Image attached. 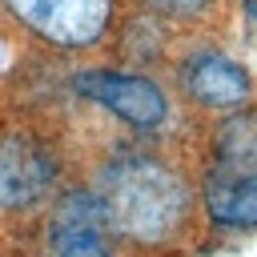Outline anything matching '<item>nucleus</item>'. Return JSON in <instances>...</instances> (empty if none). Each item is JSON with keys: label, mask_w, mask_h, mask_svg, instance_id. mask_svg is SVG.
<instances>
[{"label": "nucleus", "mask_w": 257, "mask_h": 257, "mask_svg": "<svg viewBox=\"0 0 257 257\" xmlns=\"http://www.w3.org/2000/svg\"><path fill=\"white\" fill-rule=\"evenodd\" d=\"M201 197L217 229H257V161L213 157Z\"/></svg>", "instance_id": "0eeeda50"}, {"label": "nucleus", "mask_w": 257, "mask_h": 257, "mask_svg": "<svg viewBox=\"0 0 257 257\" xmlns=\"http://www.w3.org/2000/svg\"><path fill=\"white\" fill-rule=\"evenodd\" d=\"M245 8H249V16L257 20V0H245Z\"/></svg>", "instance_id": "1a4fd4ad"}, {"label": "nucleus", "mask_w": 257, "mask_h": 257, "mask_svg": "<svg viewBox=\"0 0 257 257\" xmlns=\"http://www.w3.org/2000/svg\"><path fill=\"white\" fill-rule=\"evenodd\" d=\"M141 8L153 12L157 20H161V16H165V20H193V16L209 12L213 0H141Z\"/></svg>", "instance_id": "6e6552de"}, {"label": "nucleus", "mask_w": 257, "mask_h": 257, "mask_svg": "<svg viewBox=\"0 0 257 257\" xmlns=\"http://www.w3.org/2000/svg\"><path fill=\"white\" fill-rule=\"evenodd\" d=\"M4 8L56 48H92L112 24V0H4Z\"/></svg>", "instance_id": "f03ea898"}, {"label": "nucleus", "mask_w": 257, "mask_h": 257, "mask_svg": "<svg viewBox=\"0 0 257 257\" xmlns=\"http://www.w3.org/2000/svg\"><path fill=\"white\" fill-rule=\"evenodd\" d=\"M56 157L32 133H4L0 137V209L24 213L40 205L56 189Z\"/></svg>", "instance_id": "39448f33"}, {"label": "nucleus", "mask_w": 257, "mask_h": 257, "mask_svg": "<svg viewBox=\"0 0 257 257\" xmlns=\"http://www.w3.org/2000/svg\"><path fill=\"white\" fill-rule=\"evenodd\" d=\"M177 84H181V92H185L193 104L217 108V112H237V108H245L249 96H253L249 72H245L233 56L213 52V48L185 56L181 68H177Z\"/></svg>", "instance_id": "423d86ee"}, {"label": "nucleus", "mask_w": 257, "mask_h": 257, "mask_svg": "<svg viewBox=\"0 0 257 257\" xmlns=\"http://www.w3.org/2000/svg\"><path fill=\"white\" fill-rule=\"evenodd\" d=\"M72 88H76L84 100L108 108L116 120H124V124H133V128H141V133L161 128V124L169 120V96H165V88L153 84V80L141 76V72L88 68V72H76Z\"/></svg>", "instance_id": "7ed1b4c3"}, {"label": "nucleus", "mask_w": 257, "mask_h": 257, "mask_svg": "<svg viewBox=\"0 0 257 257\" xmlns=\"http://www.w3.org/2000/svg\"><path fill=\"white\" fill-rule=\"evenodd\" d=\"M112 221L92 189H68L48 217V257H116Z\"/></svg>", "instance_id": "20e7f679"}, {"label": "nucleus", "mask_w": 257, "mask_h": 257, "mask_svg": "<svg viewBox=\"0 0 257 257\" xmlns=\"http://www.w3.org/2000/svg\"><path fill=\"white\" fill-rule=\"evenodd\" d=\"M96 193L108 209L112 229L133 241H165L185 225V213H189L185 181L165 161L145 153L108 161Z\"/></svg>", "instance_id": "f257e3e1"}]
</instances>
